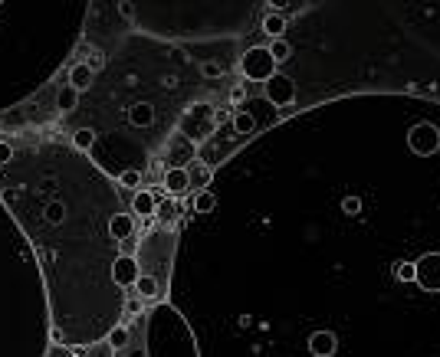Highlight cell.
Segmentation results:
<instances>
[{
    "instance_id": "cell-1",
    "label": "cell",
    "mask_w": 440,
    "mask_h": 357,
    "mask_svg": "<svg viewBox=\"0 0 440 357\" xmlns=\"http://www.w3.org/2000/svg\"><path fill=\"white\" fill-rule=\"evenodd\" d=\"M0 203L27 236L47 285L49 341L92 348L125 318V292L115 289L118 243L109 220L122 213V194L89 154L56 138L13 151L0 168Z\"/></svg>"
},
{
    "instance_id": "cell-2",
    "label": "cell",
    "mask_w": 440,
    "mask_h": 357,
    "mask_svg": "<svg viewBox=\"0 0 440 357\" xmlns=\"http://www.w3.org/2000/svg\"><path fill=\"white\" fill-rule=\"evenodd\" d=\"M82 0H0V112L23 102L73 53Z\"/></svg>"
},
{
    "instance_id": "cell-3",
    "label": "cell",
    "mask_w": 440,
    "mask_h": 357,
    "mask_svg": "<svg viewBox=\"0 0 440 357\" xmlns=\"http://www.w3.org/2000/svg\"><path fill=\"white\" fill-rule=\"evenodd\" d=\"M49 305L27 236L0 203V357H49Z\"/></svg>"
},
{
    "instance_id": "cell-4",
    "label": "cell",
    "mask_w": 440,
    "mask_h": 357,
    "mask_svg": "<svg viewBox=\"0 0 440 357\" xmlns=\"http://www.w3.org/2000/svg\"><path fill=\"white\" fill-rule=\"evenodd\" d=\"M128 338L112 357H201V344L191 321L174 308L171 301H158L154 308L125 321Z\"/></svg>"
},
{
    "instance_id": "cell-5",
    "label": "cell",
    "mask_w": 440,
    "mask_h": 357,
    "mask_svg": "<svg viewBox=\"0 0 440 357\" xmlns=\"http://www.w3.org/2000/svg\"><path fill=\"white\" fill-rule=\"evenodd\" d=\"M214 108L211 105H204V102H197V105H191L188 112H184V118H181V132H184V138L188 142H204V138H211L214 134Z\"/></svg>"
},
{
    "instance_id": "cell-6",
    "label": "cell",
    "mask_w": 440,
    "mask_h": 357,
    "mask_svg": "<svg viewBox=\"0 0 440 357\" xmlns=\"http://www.w3.org/2000/svg\"><path fill=\"white\" fill-rule=\"evenodd\" d=\"M240 73H243V79H250V82H267V79H273V73H276V63H273L267 46H253L240 56Z\"/></svg>"
},
{
    "instance_id": "cell-7",
    "label": "cell",
    "mask_w": 440,
    "mask_h": 357,
    "mask_svg": "<svg viewBox=\"0 0 440 357\" xmlns=\"http://www.w3.org/2000/svg\"><path fill=\"white\" fill-rule=\"evenodd\" d=\"M408 148H411L414 154H421V158H431L434 151L440 148V132L431 122H417L411 132H408Z\"/></svg>"
},
{
    "instance_id": "cell-8",
    "label": "cell",
    "mask_w": 440,
    "mask_h": 357,
    "mask_svg": "<svg viewBox=\"0 0 440 357\" xmlns=\"http://www.w3.org/2000/svg\"><path fill=\"white\" fill-rule=\"evenodd\" d=\"M263 95H267L273 105H279V108H289V105L296 102V85H293L289 75L273 73V79L263 82Z\"/></svg>"
},
{
    "instance_id": "cell-9",
    "label": "cell",
    "mask_w": 440,
    "mask_h": 357,
    "mask_svg": "<svg viewBox=\"0 0 440 357\" xmlns=\"http://www.w3.org/2000/svg\"><path fill=\"white\" fill-rule=\"evenodd\" d=\"M138 275H142V265H138V259L135 256H118L112 265V282L115 289L128 292L135 282H138Z\"/></svg>"
},
{
    "instance_id": "cell-10",
    "label": "cell",
    "mask_w": 440,
    "mask_h": 357,
    "mask_svg": "<svg viewBox=\"0 0 440 357\" xmlns=\"http://www.w3.org/2000/svg\"><path fill=\"white\" fill-rule=\"evenodd\" d=\"M414 269H417L414 282H421L424 292H440V253H427L421 263H414Z\"/></svg>"
},
{
    "instance_id": "cell-11",
    "label": "cell",
    "mask_w": 440,
    "mask_h": 357,
    "mask_svg": "<svg viewBox=\"0 0 440 357\" xmlns=\"http://www.w3.org/2000/svg\"><path fill=\"white\" fill-rule=\"evenodd\" d=\"M161 190L168 197H184L188 190H191V180H188V170L184 168H168L164 170V184Z\"/></svg>"
},
{
    "instance_id": "cell-12",
    "label": "cell",
    "mask_w": 440,
    "mask_h": 357,
    "mask_svg": "<svg viewBox=\"0 0 440 357\" xmlns=\"http://www.w3.org/2000/svg\"><path fill=\"white\" fill-rule=\"evenodd\" d=\"M338 351V338L332 331H312L309 334V354L312 357H335Z\"/></svg>"
},
{
    "instance_id": "cell-13",
    "label": "cell",
    "mask_w": 440,
    "mask_h": 357,
    "mask_svg": "<svg viewBox=\"0 0 440 357\" xmlns=\"http://www.w3.org/2000/svg\"><path fill=\"white\" fill-rule=\"evenodd\" d=\"M109 236H112L115 243H125V239H132L135 236V216L132 213H115L112 220H109Z\"/></svg>"
},
{
    "instance_id": "cell-14",
    "label": "cell",
    "mask_w": 440,
    "mask_h": 357,
    "mask_svg": "<svg viewBox=\"0 0 440 357\" xmlns=\"http://www.w3.org/2000/svg\"><path fill=\"white\" fill-rule=\"evenodd\" d=\"M154 210H158V197H154L152 190H135V197H132V216H145V220H152Z\"/></svg>"
},
{
    "instance_id": "cell-15",
    "label": "cell",
    "mask_w": 440,
    "mask_h": 357,
    "mask_svg": "<svg viewBox=\"0 0 440 357\" xmlns=\"http://www.w3.org/2000/svg\"><path fill=\"white\" fill-rule=\"evenodd\" d=\"M184 170H188V180H191L194 190H207L214 184V170L204 161H191V168H184Z\"/></svg>"
},
{
    "instance_id": "cell-16",
    "label": "cell",
    "mask_w": 440,
    "mask_h": 357,
    "mask_svg": "<svg viewBox=\"0 0 440 357\" xmlns=\"http://www.w3.org/2000/svg\"><path fill=\"white\" fill-rule=\"evenodd\" d=\"M92 66L89 63H76V66L69 69V89H76V92H86L89 85H92Z\"/></svg>"
},
{
    "instance_id": "cell-17",
    "label": "cell",
    "mask_w": 440,
    "mask_h": 357,
    "mask_svg": "<svg viewBox=\"0 0 440 357\" xmlns=\"http://www.w3.org/2000/svg\"><path fill=\"white\" fill-rule=\"evenodd\" d=\"M191 210H194L197 216H211L214 210H217V194H214L211 187H207V190H197V194H194Z\"/></svg>"
},
{
    "instance_id": "cell-18",
    "label": "cell",
    "mask_w": 440,
    "mask_h": 357,
    "mask_svg": "<svg viewBox=\"0 0 440 357\" xmlns=\"http://www.w3.org/2000/svg\"><path fill=\"white\" fill-rule=\"evenodd\" d=\"M128 122H132L135 128H152V125H154V108H152L148 102L132 105V112H128Z\"/></svg>"
},
{
    "instance_id": "cell-19",
    "label": "cell",
    "mask_w": 440,
    "mask_h": 357,
    "mask_svg": "<svg viewBox=\"0 0 440 357\" xmlns=\"http://www.w3.org/2000/svg\"><path fill=\"white\" fill-rule=\"evenodd\" d=\"M69 148L79 151V154H89V151L96 148V132H92V128H76V132H73V142H69Z\"/></svg>"
},
{
    "instance_id": "cell-20",
    "label": "cell",
    "mask_w": 440,
    "mask_h": 357,
    "mask_svg": "<svg viewBox=\"0 0 440 357\" xmlns=\"http://www.w3.org/2000/svg\"><path fill=\"white\" fill-rule=\"evenodd\" d=\"M263 33H267L269 39H283V33H286V17L276 13V10L267 13V17H263Z\"/></svg>"
},
{
    "instance_id": "cell-21",
    "label": "cell",
    "mask_w": 440,
    "mask_h": 357,
    "mask_svg": "<svg viewBox=\"0 0 440 357\" xmlns=\"http://www.w3.org/2000/svg\"><path fill=\"white\" fill-rule=\"evenodd\" d=\"M132 289H135V295H138V299H145V301L158 299V279H154V275H148V273L138 275V282H135Z\"/></svg>"
},
{
    "instance_id": "cell-22",
    "label": "cell",
    "mask_w": 440,
    "mask_h": 357,
    "mask_svg": "<svg viewBox=\"0 0 440 357\" xmlns=\"http://www.w3.org/2000/svg\"><path fill=\"white\" fill-rule=\"evenodd\" d=\"M253 128H257V118H253L247 108H237V112H233V132L237 134H253Z\"/></svg>"
},
{
    "instance_id": "cell-23",
    "label": "cell",
    "mask_w": 440,
    "mask_h": 357,
    "mask_svg": "<svg viewBox=\"0 0 440 357\" xmlns=\"http://www.w3.org/2000/svg\"><path fill=\"white\" fill-rule=\"evenodd\" d=\"M76 105H79V92L76 89H69V85H63V89L56 92V108L59 112H73Z\"/></svg>"
},
{
    "instance_id": "cell-24",
    "label": "cell",
    "mask_w": 440,
    "mask_h": 357,
    "mask_svg": "<svg viewBox=\"0 0 440 357\" xmlns=\"http://www.w3.org/2000/svg\"><path fill=\"white\" fill-rule=\"evenodd\" d=\"M118 187L138 190V187H142V170H138V168H125L122 174H118Z\"/></svg>"
},
{
    "instance_id": "cell-25",
    "label": "cell",
    "mask_w": 440,
    "mask_h": 357,
    "mask_svg": "<svg viewBox=\"0 0 440 357\" xmlns=\"http://www.w3.org/2000/svg\"><path fill=\"white\" fill-rule=\"evenodd\" d=\"M267 49H269V56H273V63H286L293 56V46H289L286 39H273Z\"/></svg>"
},
{
    "instance_id": "cell-26",
    "label": "cell",
    "mask_w": 440,
    "mask_h": 357,
    "mask_svg": "<svg viewBox=\"0 0 440 357\" xmlns=\"http://www.w3.org/2000/svg\"><path fill=\"white\" fill-rule=\"evenodd\" d=\"M394 279H398V282H414V279H417L414 263H398L394 265Z\"/></svg>"
},
{
    "instance_id": "cell-27",
    "label": "cell",
    "mask_w": 440,
    "mask_h": 357,
    "mask_svg": "<svg viewBox=\"0 0 440 357\" xmlns=\"http://www.w3.org/2000/svg\"><path fill=\"white\" fill-rule=\"evenodd\" d=\"M201 75L204 79H220V75H224V66L214 63V59H207V63H201Z\"/></svg>"
},
{
    "instance_id": "cell-28",
    "label": "cell",
    "mask_w": 440,
    "mask_h": 357,
    "mask_svg": "<svg viewBox=\"0 0 440 357\" xmlns=\"http://www.w3.org/2000/svg\"><path fill=\"white\" fill-rule=\"evenodd\" d=\"M13 151L17 148H13L10 142H0V168H7L10 161H13Z\"/></svg>"
},
{
    "instance_id": "cell-29",
    "label": "cell",
    "mask_w": 440,
    "mask_h": 357,
    "mask_svg": "<svg viewBox=\"0 0 440 357\" xmlns=\"http://www.w3.org/2000/svg\"><path fill=\"white\" fill-rule=\"evenodd\" d=\"M247 102V85H233L230 89V105H243Z\"/></svg>"
},
{
    "instance_id": "cell-30",
    "label": "cell",
    "mask_w": 440,
    "mask_h": 357,
    "mask_svg": "<svg viewBox=\"0 0 440 357\" xmlns=\"http://www.w3.org/2000/svg\"><path fill=\"white\" fill-rule=\"evenodd\" d=\"M342 210H345L348 216L362 213V200H358V197H345V200H342Z\"/></svg>"
},
{
    "instance_id": "cell-31",
    "label": "cell",
    "mask_w": 440,
    "mask_h": 357,
    "mask_svg": "<svg viewBox=\"0 0 440 357\" xmlns=\"http://www.w3.org/2000/svg\"><path fill=\"white\" fill-rule=\"evenodd\" d=\"M408 92H411V95H431V92H434V85H421V82H411V85H408Z\"/></svg>"
},
{
    "instance_id": "cell-32",
    "label": "cell",
    "mask_w": 440,
    "mask_h": 357,
    "mask_svg": "<svg viewBox=\"0 0 440 357\" xmlns=\"http://www.w3.org/2000/svg\"><path fill=\"white\" fill-rule=\"evenodd\" d=\"M154 213L161 216V220H171V216H174V203H168V200H164V203H158V210H154Z\"/></svg>"
},
{
    "instance_id": "cell-33",
    "label": "cell",
    "mask_w": 440,
    "mask_h": 357,
    "mask_svg": "<svg viewBox=\"0 0 440 357\" xmlns=\"http://www.w3.org/2000/svg\"><path fill=\"white\" fill-rule=\"evenodd\" d=\"M138 253V246L132 243V239H125V243H118V256H135Z\"/></svg>"
}]
</instances>
